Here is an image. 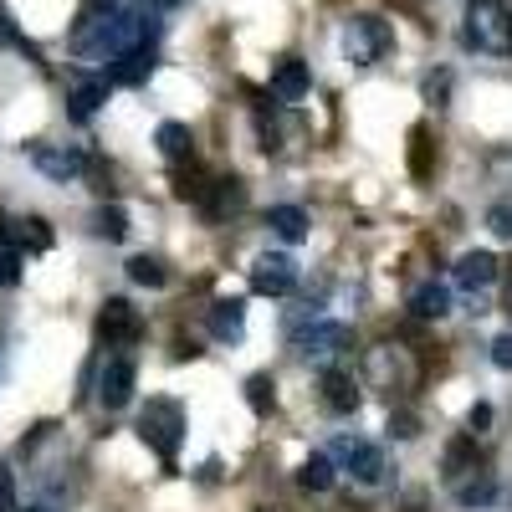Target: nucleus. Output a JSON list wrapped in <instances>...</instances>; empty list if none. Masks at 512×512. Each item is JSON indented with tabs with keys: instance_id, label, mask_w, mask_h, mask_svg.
Listing matches in <instances>:
<instances>
[{
	"instance_id": "nucleus-5",
	"label": "nucleus",
	"mask_w": 512,
	"mask_h": 512,
	"mask_svg": "<svg viewBox=\"0 0 512 512\" xmlns=\"http://www.w3.org/2000/svg\"><path fill=\"white\" fill-rule=\"evenodd\" d=\"M139 333H144V323H139L134 303H123V297H108L103 313H98V338H103V344L128 349V344H139Z\"/></svg>"
},
{
	"instance_id": "nucleus-36",
	"label": "nucleus",
	"mask_w": 512,
	"mask_h": 512,
	"mask_svg": "<svg viewBox=\"0 0 512 512\" xmlns=\"http://www.w3.org/2000/svg\"><path fill=\"white\" fill-rule=\"evenodd\" d=\"M164 6H175V0H164Z\"/></svg>"
},
{
	"instance_id": "nucleus-11",
	"label": "nucleus",
	"mask_w": 512,
	"mask_h": 512,
	"mask_svg": "<svg viewBox=\"0 0 512 512\" xmlns=\"http://www.w3.org/2000/svg\"><path fill=\"white\" fill-rule=\"evenodd\" d=\"M308 88H313V77H308V67L297 62V57H287L277 72H272V93L282 98V103H297V98H308Z\"/></svg>"
},
{
	"instance_id": "nucleus-17",
	"label": "nucleus",
	"mask_w": 512,
	"mask_h": 512,
	"mask_svg": "<svg viewBox=\"0 0 512 512\" xmlns=\"http://www.w3.org/2000/svg\"><path fill=\"white\" fill-rule=\"evenodd\" d=\"M200 205L210 210V216H226V210H236V205H241V180H216V185L205 190Z\"/></svg>"
},
{
	"instance_id": "nucleus-4",
	"label": "nucleus",
	"mask_w": 512,
	"mask_h": 512,
	"mask_svg": "<svg viewBox=\"0 0 512 512\" xmlns=\"http://www.w3.org/2000/svg\"><path fill=\"white\" fill-rule=\"evenodd\" d=\"M344 47H349V62L369 67V62H379L384 52H390V26H384L379 16H354L349 31H344Z\"/></svg>"
},
{
	"instance_id": "nucleus-20",
	"label": "nucleus",
	"mask_w": 512,
	"mask_h": 512,
	"mask_svg": "<svg viewBox=\"0 0 512 512\" xmlns=\"http://www.w3.org/2000/svg\"><path fill=\"white\" fill-rule=\"evenodd\" d=\"M472 461H477V436H456V441L446 446V477L472 472Z\"/></svg>"
},
{
	"instance_id": "nucleus-1",
	"label": "nucleus",
	"mask_w": 512,
	"mask_h": 512,
	"mask_svg": "<svg viewBox=\"0 0 512 512\" xmlns=\"http://www.w3.org/2000/svg\"><path fill=\"white\" fill-rule=\"evenodd\" d=\"M466 41H472L477 52L512 57V11L502 0H472V6H466Z\"/></svg>"
},
{
	"instance_id": "nucleus-18",
	"label": "nucleus",
	"mask_w": 512,
	"mask_h": 512,
	"mask_svg": "<svg viewBox=\"0 0 512 512\" xmlns=\"http://www.w3.org/2000/svg\"><path fill=\"white\" fill-rule=\"evenodd\" d=\"M154 139H159V154H164V159H185V154H190V128H185V123H159Z\"/></svg>"
},
{
	"instance_id": "nucleus-25",
	"label": "nucleus",
	"mask_w": 512,
	"mask_h": 512,
	"mask_svg": "<svg viewBox=\"0 0 512 512\" xmlns=\"http://www.w3.org/2000/svg\"><path fill=\"white\" fill-rule=\"evenodd\" d=\"M149 77V52H123L113 67V82H144Z\"/></svg>"
},
{
	"instance_id": "nucleus-27",
	"label": "nucleus",
	"mask_w": 512,
	"mask_h": 512,
	"mask_svg": "<svg viewBox=\"0 0 512 512\" xmlns=\"http://www.w3.org/2000/svg\"><path fill=\"white\" fill-rule=\"evenodd\" d=\"M487 226H492V236L512 241V200H497V205L487 210Z\"/></svg>"
},
{
	"instance_id": "nucleus-24",
	"label": "nucleus",
	"mask_w": 512,
	"mask_h": 512,
	"mask_svg": "<svg viewBox=\"0 0 512 512\" xmlns=\"http://www.w3.org/2000/svg\"><path fill=\"white\" fill-rule=\"evenodd\" d=\"M272 400H277V395H272V374H251V379H246V405H251L256 415H267Z\"/></svg>"
},
{
	"instance_id": "nucleus-3",
	"label": "nucleus",
	"mask_w": 512,
	"mask_h": 512,
	"mask_svg": "<svg viewBox=\"0 0 512 512\" xmlns=\"http://www.w3.org/2000/svg\"><path fill=\"white\" fill-rule=\"evenodd\" d=\"M292 344H297V354L313 359V364H333L344 349H354V333H349L344 323H313V328L297 333Z\"/></svg>"
},
{
	"instance_id": "nucleus-23",
	"label": "nucleus",
	"mask_w": 512,
	"mask_h": 512,
	"mask_svg": "<svg viewBox=\"0 0 512 512\" xmlns=\"http://www.w3.org/2000/svg\"><path fill=\"white\" fill-rule=\"evenodd\" d=\"M93 231H98L103 241H123V236H128V216H123L118 205H103L98 216H93Z\"/></svg>"
},
{
	"instance_id": "nucleus-7",
	"label": "nucleus",
	"mask_w": 512,
	"mask_h": 512,
	"mask_svg": "<svg viewBox=\"0 0 512 512\" xmlns=\"http://www.w3.org/2000/svg\"><path fill=\"white\" fill-rule=\"evenodd\" d=\"M292 282H297V267L287 256H262V262L251 267V292H262V297H287Z\"/></svg>"
},
{
	"instance_id": "nucleus-13",
	"label": "nucleus",
	"mask_w": 512,
	"mask_h": 512,
	"mask_svg": "<svg viewBox=\"0 0 512 512\" xmlns=\"http://www.w3.org/2000/svg\"><path fill=\"white\" fill-rule=\"evenodd\" d=\"M323 400H328V410H338V415L359 410V390H354V379H349V374H338V369H328V374H323Z\"/></svg>"
},
{
	"instance_id": "nucleus-29",
	"label": "nucleus",
	"mask_w": 512,
	"mask_h": 512,
	"mask_svg": "<svg viewBox=\"0 0 512 512\" xmlns=\"http://www.w3.org/2000/svg\"><path fill=\"white\" fill-rule=\"evenodd\" d=\"M0 282H6V287L21 282V256L16 251H0Z\"/></svg>"
},
{
	"instance_id": "nucleus-35",
	"label": "nucleus",
	"mask_w": 512,
	"mask_h": 512,
	"mask_svg": "<svg viewBox=\"0 0 512 512\" xmlns=\"http://www.w3.org/2000/svg\"><path fill=\"white\" fill-rule=\"evenodd\" d=\"M26 512H47V507H26Z\"/></svg>"
},
{
	"instance_id": "nucleus-9",
	"label": "nucleus",
	"mask_w": 512,
	"mask_h": 512,
	"mask_svg": "<svg viewBox=\"0 0 512 512\" xmlns=\"http://www.w3.org/2000/svg\"><path fill=\"white\" fill-rule=\"evenodd\" d=\"M502 277V262L492 251H466L461 262H456V282L466 287V292H482V287H492Z\"/></svg>"
},
{
	"instance_id": "nucleus-26",
	"label": "nucleus",
	"mask_w": 512,
	"mask_h": 512,
	"mask_svg": "<svg viewBox=\"0 0 512 512\" xmlns=\"http://www.w3.org/2000/svg\"><path fill=\"white\" fill-rule=\"evenodd\" d=\"M16 241H21L26 251H47V246H52V226L31 216V221H21V226H16Z\"/></svg>"
},
{
	"instance_id": "nucleus-30",
	"label": "nucleus",
	"mask_w": 512,
	"mask_h": 512,
	"mask_svg": "<svg viewBox=\"0 0 512 512\" xmlns=\"http://www.w3.org/2000/svg\"><path fill=\"white\" fill-rule=\"evenodd\" d=\"M446 93H451V77H446V72L425 77V98H431V103H446Z\"/></svg>"
},
{
	"instance_id": "nucleus-6",
	"label": "nucleus",
	"mask_w": 512,
	"mask_h": 512,
	"mask_svg": "<svg viewBox=\"0 0 512 512\" xmlns=\"http://www.w3.org/2000/svg\"><path fill=\"white\" fill-rule=\"evenodd\" d=\"M134 384H139L134 359H108V364H103V379H98V400H103L108 410H123L128 400H134Z\"/></svg>"
},
{
	"instance_id": "nucleus-10",
	"label": "nucleus",
	"mask_w": 512,
	"mask_h": 512,
	"mask_svg": "<svg viewBox=\"0 0 512 512\" xmlns=\"http://www.w3.org/2000/svg\"><path fill=\"white\" fill-rule=\"evenodd\" d=\"M338 456H344V466L359 477V482H379L384 477V456H379V446L374 441H338Z\"/></svg>"
},
{
	"instance_id": "nucleus-16",
	"label": "nucleus",
	"mask_w": 512,
	"mask_h": 512,
	"mask_svg": "<svg viewBox=\"0 0 512 512\" xmlns=\"http://www.w3.org/2000/svg\"><path fill=\"white\" fill-rule=\"evenodd\" d=\"M210 328H216V338L236 344L241 328H246V318H241V303H236V297H231V303H216V308H210Z\"/></svg>"
},
{
	"instance_id": "nucleus-14",
	"label": "nucleus",
	"mask_w": 512,
	"mask_h": 512,
	"mask_svg": "<svg viewBox=\"0 0 512 512\" xmlns=\"http://www.w3.org/2000/svg\"><path fill=\"white\" fill-rule=\"evenodd\" d=\"M267 226H272L282 241H303V236H308V210H297V205H272V210H267Z\"/></svg>"
},
{
	"instance_id": "nucleus-34",
	"label": "nucleus",
	"mask_w": 512,
	"mask_h": 512,
	"mask_svg": "<svg viewBox=\"0 0 512 512\" xmlns=\"http://www.w3.org/2000/svg\"><path fill=\"white\" fill-rule=\"evenodd\" d=\"M502 313H512V272H507V282H502Z\"/></svg>"
},
{
	"instance_id": "nucleus-2",
	"label": "nucleus",
	"mask_w": 512,
	"mask_h": 512,
	"mask_svg": "<svg viewBox=\"0 0 512 512\" xmlns=\"http://www.w3.org/2000/svg\"><path fill=\"white\" fill-rule=\"evenodd\" d=\"M139 436H144L149 451H159L164 461H175L180 441H185V410H180V400H164V395L149 400L144 415H139Z\"/></svg>"
},
{
	"instance_id": "nucleus-8",
	"label": "nucleus",
	"mask_w": 512,
	"mask_h": 512,
	"mask_svg": "<svg viewBox=\"0 0 512 512\" xmlns=\"http://www.w3.org/2000/svg\"><path fill=\"white\" fill-rule=\"evenodd\" d=\"M31 164L52 180H77L82 169H88V159H82L77 149H57V144H31Z\"/></svg>"
},
{
	"instance_id": "nucleus-21",
	"label": "nucleus",
	"mask_w": 512,
	"mask_h": 512,
	"mask_svg": "<svg viewBox=\"0 0 512 512\" xmlns=\"http://www.w3.org/2000/svg\"><path fill=\"white\" fill-rule=\"evenodd\" d=\"M297 482H303L308 492H328V487H333V466H328V456H308L303 466H297Z\"/></svg>"
},
{
	"instance_id": "nucleus-32",
	"label": "nucleus",
	"mask_w": 512,
	"mask_h": 512,
	"mask_svg": "<svg viewBox=\"0 0 512 512\" xmlns=\"http://www.w3.org/2000/svg\"><path fill=\"white\" fill-rule=\"evenodd\" d=\"M466 425H472V436L487 431V425H492V405H472V410H466Z\"/></svg>"
},
{
	"instance_id": "nucleus-28",
	"label": "nucleus",
	"mask_w": 512,
	"mask_h": 512,
	"mask_svg": "<svg viewBox=\"0 0 512 512\" xmlns=\"http://www.w3.org/2000/svg\"><path fill=\"white\" fill-rule=\"evenodd\" d=\"M0 512H21L16 507V482H11V466L0 461Z\"/></svg>"
},
{
	"instance_id": "nucleus-31",
	"label": "nucleus",
	"mask_w": 512,
	"mask_h": 512,
	"mask_svg": "<svg viewBox=\"0 0 512 512\" xmlns=\"http://www.w3.org/2000/svg\"><path fill=\"white\" fill-rule=\"evenodd\" d=\"M492 364L497 369H512V333H502L497 344H492Z\"/></svg>"
},
{
	"instance_id": "nucleus-12",
	"label": "nucleus",
	"mask_w": 512,
	"mask_h": 512,
	"mask_svg": "<svg viewBox=\"0 0 512 512\" xmlns=\"http://www.w3.org/2000/svg\"><path fill=\"white\" fill-rule=\"evenodd\" d=\"M410 175L415 180H431L436 175V134L425 123L410 128Z\"/></svg>"
},
{
	"instance_id": "nucleus-22",
	"label": "nucleus",
	"mask_w": 512,
	"mask_h": 512,
	"mask_svg": "<svg viewBox=\"0 0 512 512\" xmlns=\"http://www.w3.org/2000/svg\"><path fill=\"white\" fill-rule=\"evenodd\" d=\"M128 277H134L139 287H164V282H169V272H164L159 256H134V262H128Z\"/></svg>"
},
{
	"instance_id": "nucleus-15",
	"label": "nucleus",
	"mask_w": 512,
	"mask_h": 512,
	"mask_svg": "<svg viewBox=\"0 0 512 512\" xmlns=\"http://www.w3.org/2000/svg\"><path fill=\"white\" fill-rule=\"evenodd\" d=\"M410 308H415V318H446V313H451V292H446L441 282H425V287L410 297Z\"/></svg>"
},
{
	"instance_id": "nucleus-19",
	"label": "nucleus",
	"mask_w": 512,
	"mask_h": 512,
	"mask_svg": "<svg viewBox=\"0 0 512 512\" xmlns=\"http://www.w3.org/2000/svg\"><path fill=\"white\" fill-rule=\"evenodd\" d=\"M103 98H108V82H82V88L72 93V108H67V113L82 123V118H93V113H98Z\"/></svg>"
},
{
	"instance_id": "nucleus-33",
	"label": "nucleus",
	"mask_w": 512,
	"mask_h": 512,
	"mask_svg": "<svg viewBox=\"0 0 512 512\" xmlns=\"http://www.w3.org/2000/svg\"><path fill=\"white\" fill-rule=\"evenodd\" d=\"M461 502L477 507V502H492V482H477V487H461Z\"/></svg>"
}]
</instances>
